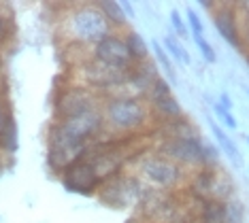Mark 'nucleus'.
Here are the masks:
<instances>
[{
	"label": "nucleus",
	"instance_id": "1",
	"mask_svg": "<svg viewBox=\"0 0 249 223\" xmlns=\"http://www.w3.org/2000/svg\"><path fill=\"white\" fill-rule=\"evenodd\" d=\"M105 117L107 136H139L145 130L154 128L149 104L143 98L130 94H111L103 98L100 104Z\"/></svg>",
	"mask_w": 249,
	"mask_h": 223
},
{
	"label": "nucleus",
	"instance_id": "2",
	"mask_svg": "<svg viewBox=\"0 0 249 223\" xmlns=\"http://www.w3.org/2000/svg\"><path fill=\"white\" fill-rule=\"evenodd\" d=\"M58 32L62 41L75 45L79 49H92L105 36H109L113 28L107 24L96 2H77L69 4L60 17Z\"/></svg>",
	"mask_w": 249,
	"mask_h": 223
},
{
	"label": "nucleus",
	"instance_id": "3",
	"mask_svg": "<svg viewBox=\"0 0 249 223\" xmlns=\"http://www.w3.org/2000/svg\"><path fill=\"white\" fill-rule=\"evenodd\" d=\"M134 164V176L143 183L145 189L162 191V193H175L183 189L188 183V170H183L171 159L160 155L158 151H139Z\"/></svg>",
	"mask_w": 249,
	"mask_h": 223
},
{
	"label": "nucleus",
	"instance_id": "4",
	"mask_svg": "<svg viewBox=\"0 0 249 223\" xmlns=\"http://www.w3.org/2000/svg\"><path fill=\"white\" fill-rule=\"evenodd\" d=\"M47 136L60 138L75 147H92L94 142H98L100 138L107 136L103 111L98 106L88 113H81L77 117L64 119V121H52Z\"/></svg>",
	"mask_w": 249,
	"mask_h": 223
},
{
	"label": "nucleus",
	"instance_id": "5",
	"mask_svg": "<svg viewBox=\"0 0 249 223\" xmlns=\"http://www.w3.org/2000/svg\"><path fill=\"white\" fill-rule=\"evenodd\" d=\"M154 151L171 159L183 170H198L205 166H217L219 151L211 145H205L200 138H160Z\"/></svg>",
	"mask_w": 249,
	"mask_h": 223
},
{
	"label": "nucleus",
	"instance_id": "6",
	"mask_svg": "<svg viewBox=\"0 0 249 223\" xmlns=\"http://www.w3.org/2000/svg\"><path fill=\"white\" fill-rule=\"evenodd\" d=\"M185 191L190 193L194 202H202V200L228 202L234 193V181L219 166H205V168L192 170L188 174Z\"/></svg>",
	"mask_w": 249,
	"mask_h": 223
},
{
	"label": "nucleus",
	"instance_id": "7",
	"mask_svg": "<svg viewBox=\"0 0 249 223\" xmlns=\"http://www.w3.org/2000/svg\"><path fill=\"white\" fill-rule=\"evenodd\" d=\"M77 74H79L77 83L92 89L100 98L111 94H122L124 87H126V70L100 64V62H96L92 58L77 64Z\"/></svg>",
	"mask_w": 249,
	"mask_h": 223
},
{
	"label": "nucleus",
	"instance_id": "8",
	"mask_svg": "<svg viewBox=\"0 0 249 223\" xmlns=\"http://www.w3.org/2000/svg\"><path fill=\"white\" fill-rule=\"evenodd\" d=\"M103 104V98L94 94L92 89L83 87L79 83H66L58 87L53 96V121H64V119L77 117L81 113H88L92 108Z\"/></svg>",
	"mask_w": 249,
	"mask_h": 223
},
{
	"label": "nucleus",
	"instance_id": "9",
	"mask_svg": "<svg viewBox=\"0 0 249 223\" xmlns=\"http://www.w3.org/2000/svg\"><path fill=\"white\" fill-rule=\"evenodd\" d=\"M143 193H145V187L137 176L132 172H124L120 174L117 179H111L103 183V187L98 189V200L109 208H115V210H124V208H132V206H139L141 200H143Z\"/></svg>",
	"mask_w": 249,
	"mask_h": 223
},
{
	"label": "nucleus",
	"instance_id": "10",
	"mask_svg": "<svg viewBox=\"0 0 249 223\" xmlns=\"http://www.w3.org/2000/svg\"><path fill=\"white\" fill-rule=\"evenodd\" d=\"M89 58L100 62V64L120 68V70H128L132 66V58H130L128 45L124 41V32H111L105 36L100 43H96L89 49Z\"/></svg>",
	"mask_w": 249,
	"mask_h": 223
},
{
	"label": "nucleus",
	"instance_id": "11",
	"mask_svg": "<svg viewBox=\"0 0 249 223\" xmlns=\"http://www.w3.org/2000/svg\"><path fill=\"white\" fill-rule=\"evenodd\" d=\"M58 179L62 181L64 189H69L72 193H79V196H96L98 189L103 187V183H100V179L96 176L94 168L89 166L88 157L71 164Z\"/></svg>",
	"mask_w": 249,
	"mask_h": 223
},
{
	"label": "nucleus",
	"instance_id": "12",
	"mask_svg": "<svg viewBox=\"0 0 249 223\" xmlns=\"http://www.w3.org/2000/svg\"><path fill=\"white\" fill-rule=\"evenodd\" d=\"M213 26L219 32V36L224 38L228 45L234 49L243 51V38H241V19L239 13L234 9V2H217L213 9Z\"/></svg>",
	"mask_w": 249,
	"mask_h": 223
},
{
	"label": "nucleus",
	"instance_id": "13",
	"mask_svg": "<svg viewBox=\"0 0 249 223\" xmlns=\"http://www.w3.org/2000/svg\"><path fill=\"white\" fill-rule=\"evenodd\" d=\"M160 77L156 64L149 58L143 62H132V66L126 70V87L122 94L137 96V98H145L147 89L151 87V83Z\"/></svg>",
	"mask_w": 249,
	"mask_h": 223
},
{
	"label": "nucleus",
	"instance_id": "14",
	"mask_svg": "<svg viewBox=\"0 0 249 223\" xmlns=\"http://www.w3.org/2000/svg\"><path fill=\"white\" fill-rule=\"evenodd\" d=\"M149 111H151V119H154V128L156 125H164V123H171L175 119H181L185 115L183 113V106L181 102L177 100V96L171 94L162 100H156L149 104Z\"/></svg>",
	"mask_w": 249,
	"mask_h": 223
},
{
	"label": "nucleus",
	"instance_id": "15",
	"mask_svg": "<svg viewBox=\"0 0 249 223\" xmlns=\"http://www.w3.org/2000/svg\"><path fill=\"white\" fill-rule=\"evenodd\" d=\"M156 132H160V138H200V130L196 128V123L192 121L188 115L181 119H175L171 123L156 125Z\"/></svg>",
	"mask_w": 249,
	"mask_h": 223
},
{
	"label": "nucleus",
	"instance_id": "16",
	"mask_svg": "<svg viewBox=\"0 0 249 223\" xmlns=\"http://www.w3.org/2000/svg\"><path fill=\"white\" fill-rule=\"evenodd\" d=\"M196 223H228V206L222 200L196 202Z\"/></svg>",
	"mask_w": 249,
	"mask_h": 223
},
{
	"label": "nucleus",
	"instance_id": "17",
	"mask_svg": "<svg viewBox=\"0 0 249 223\" xmlns=\"http://www.w3.org/2000/svg\"><path fill=\"white\" fill-rule=\"evenodd\" d=\"M207 121H209V128H211V134H213L215 142H217L219 151H224L226 155H228V159L232 162V166H234V168H241V166H243V155H241L239 147L234 145V140H232L230 136L224 132L222 125L213 121V117H207Z\"/></svg>",
	"mask_w": 249,
	"mask_h": 223
},
{
	"label": "nucleus",
	"instance_id": "18",
	"mask_svg": "<svg viewBox=\"0 0 249 223\" xmlns=\"http://www.w3.org/2000/svg\"><path fill=\"white\" fill-rule=\"evenodd\" d=\"M96 7L103 13L107 24L113 28V32H126L128 30V17L124 15L120 0H96Z\"/></svg>",
	"mask_w": 249,
	"mask_h": 223
},
{
	"label": "nucleus",
	"instance_id": "19",
	"mask_svg": "<svg viewBox=\"0 0 249 223\" xmlns=\"http://www.w3.org/2000/svg\"><path fill=\"white\" fill-rule=\"evenodd\" d=\"M124 41H126L128 45V51H130V58H132V62H143L149 58V51L151 47L147 45V41L137 30H126L124 32Z\"/></svg>",
	"mask_w": 249,
	"mask_h": 223
},
{
	"label": "nucleus",
	"instance_id": "20",
	"mask_svg": "<svg viewBox=\"0 0 249 223\" xmlns=\"http://www.w3.org/2000/svg\"><path fill=\"white\" fill-rule=\"evenodd\" d=\"M160 45L164 47V51L171 55V58H175V60L179 62V64H183V66H190L192 64V58H190L188 49H185V45L181 43L177 36H173V34H164Z\"/></svg>",
	"mask_w": 249,
	"mask_h": 223
},
{
	"label": "nucleus",
	"instance_id": "21",
	"mask_svg": "<svg viewBox=\"0 0 249 223\" xmlns=\"http://www.w3.org/2000/svg\"><path fill=\"white\" fill-rule=\"evenodd\" d=\"M149 47L151 51H154V55H156V62H158V66L164 70L162 77L166 79L168 83H175L177 81V70H175V66H173V60H171V55L164 51V47L160 45V41H151L149 43Z\"/></svg>",
	"mask_w": 249,
	"mask_h": 223
},
{
	"label": "nucleus",
	"instance_id": "22",
	"mask_svg": "<svg viewBox=\"0 0 249 223\" xmlns=\"http://www.w3.org/2000/svg\"><path fill=\"white\" fill-rule=\"evenodd\" d=\"M18 123H15V117H11L7 125L2 128V132H0V149H2L4 155H11V153L18 151Z\"/></svg>",
	"mask_w": 249,
	"mask_h": 223
},
{
	"label": "nucleus",
	"instance_id": "23",
	"mask_svg": "<svg viewBox=\"0 0 249 223\" xmlns=\"http://www.w3.org/2000/svg\"><path fill=\"white\" fill-rule=\"evenodd\" d=\"M173 94V89H171V83L166 81V79L162 77H158L154 83H151V87L147 89V94H145V102L147 104H151V102H156V100H162V98H166V96H171Z\"/></svg>",
	"mask_w": 249,
	"mask_h": 223
},
{
	"label": "nucleus",
	"instance_id": "24",
	"mask_svg": "<svg viewBox=\"0 0 249 223\" xmlns=\"http://www.w3.org/2000/svg\"><path fill=\"white\" fill-rule=\"evenodd\" d=\"M205 98H207V104L211 106V111L219 117V121H222V123L226 125V128H230V130H236V128H239V121H236V117L232 115V111H226V108H224L222 104H219V102L215 100V98H211L209 94L205 96Z\"/></svg>",
	"mask_w": 249,
	"mask_h": 223
},
{
	"label": "nucleus",
	"instance_id": "25",
	"mask_svg": "<svg viewBox=\"0 0 249 223\" xmlns=\"http://www.w3.org/2000/svg\"><path fill=\"white\" fill-rule=\"evenodd\" d=\"M234 9L241 19V38H243V51H249V0L234 2Z\"/></svg>",
	"mask_w": 249,
	"mask_h": 223
},
{
	"label": "nucleus",
	"instance_id": "26",
	"mask_svg": "<svg viewBox=\"0 0 249 223\" xmlns=\"http://www.w3.org/2000/svg\"><path fill=\"white\" fill-rule=\"evenodd\" d=\"M15 34L13 15L4 11V4H0V47H4Z\"/></svg>",
	"mask_w": 249,
	"mask_h": 223
},
{
	"label": "nucleus",
	"instance_id": "27",
	"mask_svg": "<svg viewBox=\"0 0 249 223\" xmlns=\"http://www.w3.org/2000/svg\"><path fill=\"white\" fill-rule=\"evenodd\" d=\"M192 38H194V43L198 47V53L202 55V60H205L207 64H215V62H217V53H215L213 45L207 41L205 34H192Z\"/></svg>",
	"mask_w": 249,
	"mask_h": 223
},
{
	"label": "nucleus",
	"instance_id": "28",
	"mask_svg": "<svg viewBox=\"0 0 249 223\" xmlns=\"http://www.w3.org/2000/svg\"><path fill=\"white\" fill-rule=\"evenodd\" d=\"M168 19H171L173 36H177L179 41H183V38H188V36H190L188 24H185V19L181 17V11H179V9H171V15H168Z\"/></svg>",
	"mask_w": 249,
	"mask_h": 223
},
{
	"label": "nucleus",
	"instance_id": "29",
	"mask_svg": "<svg viewBox=\"0 0 249 223\" xmlns=\"http://www.w3.org/2000/svg\"><path fill=\"white\" fill-rule=\"evenodd\" d=\"M11 117H13V111H11V104L7 98V87L0 83V132H2V128L7 125Z\"/></svg>",
	"mask_w": 249,
	"mask_h": 223
},
{
	"label": "nucleus",
	"instance_id": "30",
	"mask_svg": "<svg viewBox=\"0 0 249 223\" xmlns=\"http://www.w3.org/2000/svg\"><path fill=\"white\" fill-rule=\"evenodd\" d=\"M185 24H188V30L192 34H205V26H202V19L196 13V9L192 7L185 9Z\"/></svg>",
	"mask_w": 249,
	"mask_h": 223
},
{
	"label": "nucleus",
	"instance_id": "31",
	"mask_svg": "<svg viewBox=\"0 0 249 223\" xmlns=\"http://www.w3.org/2000/svg\"><path fill=\"white\" fill-rule=\"evenodd\" d=\"M228 206V223H243V217H245V208L236 198H232L226 202Z\"/></svg>",
	"mask_w": 249,
	"mask_h": 223
},
{
	"label": "nucleus",
	"instance_id": "32",
	"mask_svg": "<svg viewBox=\"0 0 249 223\" xmlns=\"http://www.w3.org/2000/svg\"><path fill=\"white\" fill-rule=\"evenodd\" d=\"M217 102H219V104H222V106L226 108V111H232V106H234V104H232V98H230V94H228V91H222V94L217 96Z\"/></svg>",
	"mask_w": 249,
	"mask_h": 223
},
{
	"label": "nucleus",
	"instance_id": "33",
	"mask_svg": "<svg viewBox=\"0 0 249 223\" xmlns=\"http://www.w3.org/2000/svg\"><path fill=\"white\" fill-rule=\"evenodd\" d=\"M122 11H124V15L128 17V19H132L134 17V4L132 2H128V0H122Z\"/></svg>",
	"mask_w": 249,
	"mask_h": 223
},
{
	"label": "nucleus",
	"instance_id": "34",
	"mask_svg": "<svg viewBox=\"0 0 249 223\" xmlns=\"http://www.w3.org/2000/svg\"><path fill=\"white\" fill-rule=\"evenodd\" d=\"M128 223H139V219H132V221H128Z\"/></svg>",
	"mask_w": 249,
	"mask_h": 223
},
{
	"label": "nucleus",
	"instance_id": "35",
	"mask_svg": "<svg viewBox=\"0 0 249 223\" xmlns=\"http://www.w3.org/2000/svg\"><path fill=\"white\" fill-rule=\"evenodd\" d=\"M245 91H247V94H249V85H245Z\"/></svg>",
	"mask_w": 249,
	"mask_h": 223
},
{
	"label": "nucleus",
	"instance_id": "36",
	"mask_svg": "<svg viewBox=\"0 0 249 223\" xmlns=\"http://www.w3.org/2000/svg\"><path fill=\"white\" fill-rule=\"evenodd\" d=\"M247 66H249V53H247Z\"/></svg>",
	"mask_w": 249,
	"mask_h": 223
},
{
	"label": "nucleus",
	"instance_id": "37",
	"mask_svg": "<svg viewBox=\"0 0 249 223\" xmlns=\"http://www.w3.org/2000/svg\"><path fill=\"white\" fill-rule=\"evenodd\" d=\"M245 140H247V142H249V136H247V138H245Z\"/></svg>",
	"mask_w": 249,
	"mask_h": 223
}]
</instances>
